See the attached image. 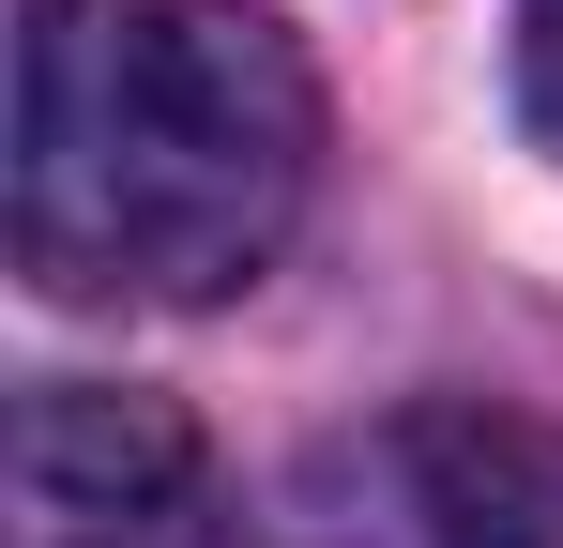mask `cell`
<instances>
[{"label":"cell","mask_w":563,"mask_h":548,"mask_svg":"<svg viewBox=\"0 0 563 548\" xmlns=\"http://www.w3.org/2000/svg\"><path fill=\"white\" fill-rule=\"evenodd\" d=\"M244 548H563V427L487 396L366 412L289 457Z\"/></svg>","instance_id":"7a4b0ae2"},{"label":"cell","mask_w":563,"mask_h":548,"mask_svg":"<svg viewBox=\"0 0 563 548\" xmlns=\"http://www.w3.org/2000/svg\"><path fill=\"white\" fill-rule=\"evenodd\" d=\"M518 107H533V138L563 153V0H518Z\"/></svg>","instance_id":"277c9868"},{"label":"cell","mask_w":563,"mask_h":548,"mask_svg":"<svg viewBox=\"0 0 563 548\" xmlns=\"http://www.w3.org/2000/svg\"><path fill=\"white\" fill-rule=\"evenodd\" d=\"M320 183V77L260 0H31L15 274L46 305H229Z\"/></svg>","instance_id":"6da1fadb"},{"label":"cell","mask_w":563,"mask_h":548,"mask_svg":"<svg viewBox=\"0 0 563 548\" xmlns=\"http://www.w3.org/2000/svg\"><path fill=\"white\" fill-rule=\"evenodd\" d=\"M15 548H213V442L137 381H31Z\"/></svg>","instance_id":"3957f363"}]
</instances>
